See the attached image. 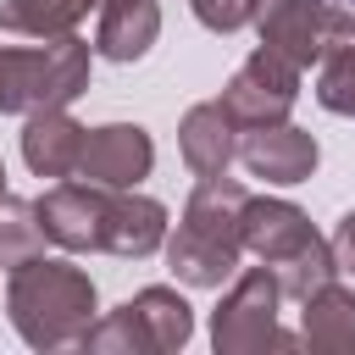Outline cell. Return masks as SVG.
<instances>
[{"label":"cell","instance_id":"cell-4","mask_svg":"<svg viewBox=\"0 0 355 355\" xmlns=\"http://www.w3.org/2000/svg\"><path fill=\"white\" fill-rule=\"evenodd\" d=\"M277 305H283V288H277L272 266H244L233 277V288L222 294V305L211 311V344H216V355L300 349V338L277 327Z\"/></svg>","mask_w":355,"mask_h":355},{"label":"cell","instance_id":"cell-25","mask_svg":"<svg viewBox=\"0 0 355 355\" xmlns=\"http://www.w3.org/2000/svg\"><path fill=\"white\" fill-rule=\"evenodd\" d=\"M338 6H344V11H355V0H338Z\"/></svg>","mask_w":355,"mask_h":355},{"label":"cell","instance_id":"cell-6","mask_svg":"<svg viewBox=\"0 0 355 355\" xmlns=\"http://www.w3.org/2000/svg\"><path fill=\"white\" fill-rule=\"evenodd\" d=\"M294 100H300V67H294V61H283L277 50L255 44V50L244 55V67L227 78V89H222V100H216V105H222V111L233 116V128L244 133V128L288 122Z\"/></svg>","mask_w":355,"mask_h":355},{"label":"cell","instance_id":"cell-12","mask_svg":"<svg viewBox=\"0 0 355 355\" xmlns=\"http://www.w3.org/2000/svg\"><path fill=\"white\" fill-rule=\"evenodd\" d=\"M166 244V205L150 200V194H133V189H111V211H105V239L100 250L105 255H128V261H144Z\"/></svg>","mask_w":355,"mask_h":355},{"label":"cell","instance_id":"cell-8","mask_svg":"<svg viewBox=\"0 0 355 355\" xmlns=\"http://www.w3.org/2000/svg\"><path fill=\"white\" fill-rule=\"evenodd\" d=\"M155 166V144L139 122H105V128H89L83 133V155H78V172L83 183H100V189H139Z\"/></svg>","mask_w":355,"mask_h":355},{"label":"cell","instance_id":"cell-11","mask_svg":"<svg viewBox=\"0 0 355 355\" xmlns=\"http://www.w3.org/2000/svg\"><path fill=\"white\" fill-rule=\"evenodd\" d=\"M178 150H183V166L194 178H222L239 161V128L216 100H200L178 122Z\"/></svg>","mask_w":355,"mask_h":355},{"label":"cell","instance_id":"cell-19","mask_svg":"<svg viewBox=\"0 0 355 355\" xmlns=\"http://www.w3.org/2000/svg\"><path fill=\"white\" fill-rule=\"evenodd\" d=\"M272 277H277V288H283V300H305V294H316L322 283H333L338 277V261H333V244L327 239H316V244H305L294 261H283V266H272Z\"/></svg>","mask_w":355,"mask_h":355},{"label":"cell","instance_id":"cell-24","mask_svg":"<svg viewBox=\"0 0 355 355\" xmlns=\"http://www.w3.org/2000/svg\"><path fill=\"white\" fill-rule=\"evenodd\" d=\"M0 194H6V161H0Z\"/></svg>","mask_w":355,"mask_h":355},{"label":"cell","instance_id":"cell-3","mask_svg":"<svg viewBox=\"0 0 355 355\" xmlns=\"http://www.w3.org/2000/svg\"><path fill=\"white\" fill-rule=\"evenodd\" d=\"M89 89V44L78 33L44 39V44H6L0 50V111L33 116L61 111Z\"/></svg>","mask_w":355,"mask_h":355},{"label":"cell","instance_id":"cell-1","mask_svg":"<svg viewBox=\"0 0 355 355\" xmlns=\"http://www.w3.org/2000/svg\"><path fill=\"white\" fill-rule=\"evenodd\" d=\"M6 316L33 349H67L83 344L89 322L100 316L94 277L67 255H28L6 272Z\"/></svg>","mask_w":355,"mask_h":355},{"label":"cell","instance_id":"cell-9","mask_svg":"<svg viewBox=\"0 0 355 355\" xmlns=\"http://www.w3.org/2000/svg\"><path fill=\"white\" fill-rule=\"evenodd\" d=\"M239 161H244L250 178L288 189V183H305V178L316 172L322 150H316V139H311L305 128H294V122H266V128H244V133H239Z\"/></svg>","mask_w":355,"mask_h":355},{"label":"cell","instance_id":"cell-10","mask_svg":"<svg viewBox=\"0 0 355 355\" xmlns=\"http://www.w3.org/2000/svg\"><path fill=\"white\" fill-rule=\"evenodd\" d=\"M239 239H244V250H250L261 266H283V261H294L305 244H316L322 233L311 227V216H305L294 200L250 194V200H244V216H239Z\"/></svg>","mask_w":355,"mask_h":355},{"label":"cell","instance_id":"cell-21","mask_svg":"<svg viewBox=\"0 0 355 355\" xmlns=\"http://www.w3.org/2000/svg\"><path fill=\"white\" fill-rule=\"evenodd\" d=\"M83 349H94V355H150V338H144V327L133 322V311L116 305V311H105V316L89 322Z\"/></svg>","mask_w":355,"mask_h":355},{"label":"cell","instance_id":"cell-17","mask_svg":"<svg viewBox=\"0 0 355 355\" xmlns=\"http://www.w3.org/2000/svg\"><path fill=\"white\" fill-rule=\"evenodd\" d=\"M89 11H100V0H0V28L22 39H61L78 33Z\"/></svg>","mask_w":355,"mask_h":355},{"label":"cell","instance_id":"cell-20","mask_svg":"<svg viewBox=\"0 0 355 355\" xmlns=\"http://www.w3.org/2000/svg\"><path fill=\"white\" fill-rule=\"evenodd\" d=\"M316 100L333 116H355V39L333 44L316 61Z\"/></svg>","mask_w":355,"mask_h":355},{"label":"cell","instance_id":"cell-18","mask_svg":"<svg viewBox=\"0 0 355 355\" xmlns=\"http://www.w3.org/2000/svg\"><path fill=\"white\" fill-rule=\"evenodd\" d=\"M44 250V233H39V216H33V200H17V194H0V272L22 266L28 255Z\"/></svg>","mask_w":355,"mask_h":355},{"label":"cell","instance_id":"cell-14","mask_svg":"<svg viewBox=\"0 0 355 355\" xmlns=\"http://www.w3.org/2000/svg\"><path fill=\"white\" fill-rule=\"evenodd\" d=\"M83 133L89 128L72 122L67 105L61 111H33L22 122V161H28V172L33 178H72L78 155H83Z\"/></svg>","mask_w":355,"mask_h":355},{"label":"cell","instance_id":"cell-5","mask_svg":"<svg viewBox=\"0 0 355 355\" xmlns=\"http://www.w3.org/2000/svg\"><path fill=\"white\" fill-rule=\"evenodd\" d=\"M250 28L266 50H277L283 61H294L305 72L333 44L355 39V11H344L338 0H255Z\"/></svg>","mask_w":355,"mask_h":355},{"label":"cell","instance_id":"cell-15","mask_svg":"<svg viewBox=\"0 0 355 355\" xmlns=\"http://www.w3.org/2000/svg\"><path fill=\"white\" fill-rule=\"evenodd\" d=\"M161 39V6L155 0H100V22H94V55L105 61H139L150 55V44Z\"/></svg>","mask_w":355,"mask_h":355},{"label":"cell","instance_id":"cell-7","mask_svg":"<svg viewBox=\"0 0 355 355\" xmlns=\"http://www.w3.org/2000/svg\"><path fill=\"white\" fill-rule=\"evenodd\" d=\"M105 211H111V189L100 183H72V178H55L39 200H33V216H39V233L50 244H61L67 255H89L100 250L105 239Z\"/></svg>","mask_w":355,"mask_h":355},{"label":"cell","instance_id":"cell-13","mask_svg":"<svg viewBox=\"0 0 355 355\" xmlns=\"http://www.w3.org/2000/svg\"><path fill=\"white\" fill-rule=\"evenodd\" d=\"M300 344L316 355H355V288L349 283L333 277L300 300Z\"/></svg>","mask_w":355,"mask_h":355},{"label":"cell","instance_id":"cell-16","mask_svg":"<svg viewBox=\"0 0 355 355\" xmlns=\"http://www.w3.org/2000/svg\"><path fill=\"white\" fill-rule=\"evenodd\" d=\"M128 311H133V322L144 327L150 355H172V349H183V344L194 338V311H189V300H183L178 288H166V283L139 288V294L128 300Z\"/></svg>","mask_w":355,"mask_h":355},{"label":"cell","instance_id":"cell-2","mask_svg":"<svg viewBox=\"0 0 355 355\" xmlns=\"http://www.w3.org/2000/svg\"><path fill=\"white\" fill-rule=\"evenodd\" d=\"M244 200H250V189L233 183L227 172L194 183V194L183 200L178 233L166 239V266H172L178 283H189V288H222L239 272V255H244V239H239Z\"/></svg>","mask_w":355,"mask_h":355},{"label":"cell","instance_id":"cell-22","mask_svg":"<svg viewBox=\"0 0 355 355\" xmlns=\"http://www.w3.org/2000/svg\"><path fill=\"white\" fill-rule=\"evenodd\" d=\"M189 11H194L200 28H211V33H239V28H250L255 0H189Z\"/></svg>","mask_w":355,"mask_h":355},{"label":"cell","instance_id":"cell-23","mask_svg":"<svg viewBox=\"0 0 355 355\" xmlns=\"http://www.w3.org/2000/svg\"><path fill=\"white\" fill-rule=\"evenodd\" d=\"M333 261H338V272H349L355 277V211H344L338 216V227H333Z\"/></svg>","mask_w":355,"mask_h":355}]
</instances>
